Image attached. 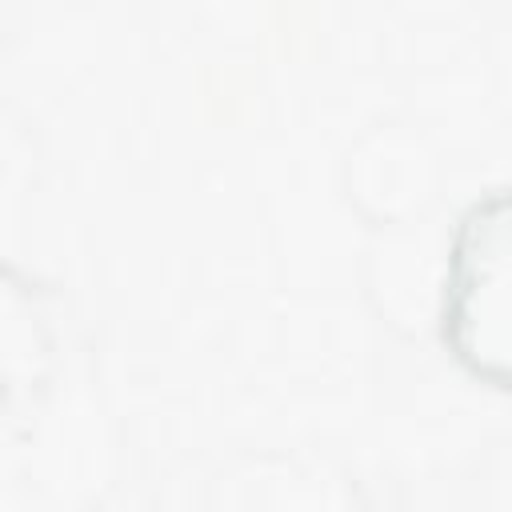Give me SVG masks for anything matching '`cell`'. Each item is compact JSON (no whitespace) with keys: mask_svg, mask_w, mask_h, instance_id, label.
<instances>
[{"mask_svg":"<svg viewBox=\"0 0 512 512\" xmlns=\"http://www.w3.org/2000/svg\"><path fill=\"white\" fill-rule=\"evenodd\" d=\"M444 336L476 376L512 388V188L476 200L456 228Z\"/></svg>","mask_w":512,"mask_h":512,"instance_id":"6da1fadb","label":"cell"}]
</instances>
